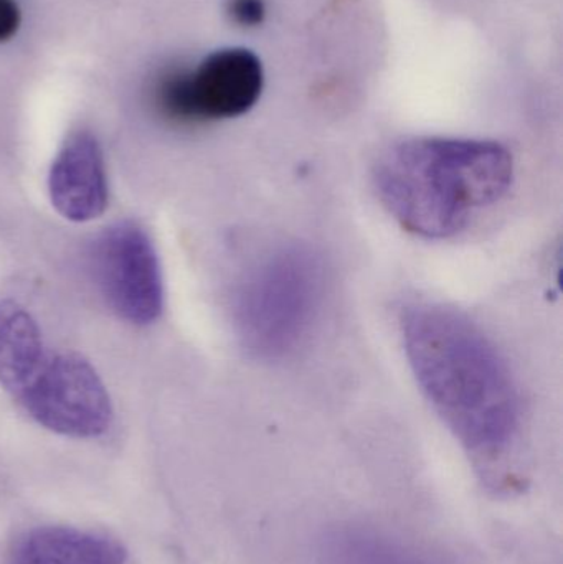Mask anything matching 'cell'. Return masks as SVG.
<instances>
[{"label": "cell", "instance_id": "obj_1", "mask_svg": "<svg viewBox=\"0 0 563 564\" xmlns=\"http://www.w3.org/2000/svg\"><path fill=\"white\" fill-rule=\"evenodd\" d=\"M400 328L420 388L472 457L486 489L512 496L524 486L516 460L522 408L498 348L469 318L443 305H407Z\"/></svg>", "mask_w": 563, "mask_h": 564}, {"label": "cell", "instance_id": "obj_2", "mask_svg": "<svg viewBox=\"0 0 563 564\" xmlns=\"http://www.w3.org/2000/svg\"><path fill=\"white\" fill-rule=\"evenodd\" d=\"M372 181L377 197L402 228L426 240H445L508 194L515 159L495 141L407 139L380 155Z\"/></svg>", "mask_w": 563, "mask_h": 564}, {"label": "cell", "instance_id": "obj_3", "mask_svg": "<svg viewBox=\"0 0 563 564\" xmlns=\"http://www.w3.org/2000/svg\"><path fill=\"white\" fill-rule=\"evenodd\" d=\"M326 274L320 254L304 245L278 248L238 285L234 321L253 358L283 360L306 340L323 305Z\"/></svg>", "mask_w": 563, "mask_h": 564}, {"label": "cell", "instance_id": "obj_4", "mask_svg": "<svg viewBox=\"0 0 563 564\" xmlns=\"http://www.w3.org/2000/svg\"><path fill=\"white\" fill-rule=\"evenodd\" d=\"M263 85L261 59L251 50L231 46L210 53L192 72H165L155 85V102L174 121L231 119L257 105Z\"/></svg>", "mask_w": 563, "mask_h": 564}, {"label": "cell", "instance_id": "obj_5", "mask_svg": "<svg viewBox=\"0 0 563 564\" xmlns=\"http://www.w3.org/2000/svg\"><path fill=\"white\" fill-rule=\"evenodd\" d=\"M19 406L40 426L73 440H95L111 426L112 404L101 377L75 351H48Z\"/></svg>", "mask_w": 563, "mask_h": 564}, {"label": "cell", "instance_id": "obj_6", "mask_svg": "<svg viewBox=\"0 0 563 564\" xmlns=\"http://www.w3.org/2000/svg\"><path fill=\"white\" fill-rule=\"evenodd\" d=\"M93 268L111 311L132 325L158 321L164 308L161 263L151 237L134 221L112 225L93 248Z\"/></svg>", "mask_w": 563, "mask_h": 564}, {"label": "cell", "instance_id": "obj_7", "mask_svg": "<svg viewBox=\"0 0 563 564\" xmlns=\"http://www.w3.org/2000/svg\"><path fill=\"white\" fill-rule=\"evenodd\" d=\"M48 194L53 208L73 224H86L105 214L108 174L101 145L91 132H73L63 142L50 167Z\"/></svg>", "mask_w": 563, "mask_h": 564}, {"label": "cell", "instance_id": "obj_8", "mask_svg": "<svg viewBox=\"0 0 563 564\" xmlns=\"http://www.w3.org/2000/svg\"><path fill=\"white\" fill-rule=\"evenodd\" d=\"M121 543L69 527H39L20 536L9 564H126Z\"/></svg>", "mask_w": 563, "mask_h": 564}, {"label": "cell", "instance_id": "obj_9", "mask_svg": "<svg viewBox=\"0 0 563 564\" xmlns=\"http://www.w3.org/2000/svg\"><path fill=\"white\" fill-rule=\"evenodd\" d=\"M48 350L35 318L13 301H0V387L15 400Z\"/></svg>", "mask_w": 563, "mask_h": 564}, {"label": "cell", "instance_id": "obj_10", "mask_svg": "<svg viewBox=\"0 0 563 564\" xmlns=\"http://www.w3.org/2000/svg\"><path fill=\"white\" fill-rule=\"evenodd\" d=\"M327 564H435L397 540L364 529H339L324 540Z\"/></svg>", "mask_w": 563, "mask_h": 564}, {"label": "cell", "instance_id": "obj_11", "mask_svg": "<svg viewBox=\"0 0 563 564\" xmlns=\"http://www.w3.org/2000/svg\"><path fill=\"white\" fill-rule=\"evenodd\" d=\"M227 12L235 23L241 26H258L267 17L264 0H228Z\"/></svg>", "mask_w": 563, "mask_h": 564}, {"label": "cell", "instance_id": "obj_12", "mask_svg": "<svg viewBox=\"0 0 563 564\" xmlns=\"http://www.w3.org/2000/svg\"><path fill=\"white\" fill-rule=\"evenodd\" d=\"M20 26V9L17 0H0V43L15 35Z\"/></svg>", "mask_w": 563, "mask_h": 564}]
</instances>
